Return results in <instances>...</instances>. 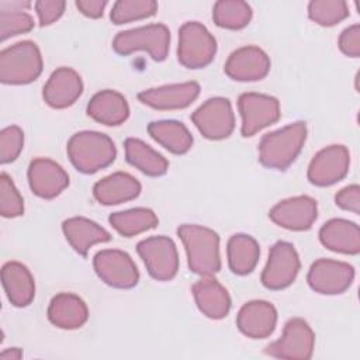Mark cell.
Segmentation results:
<instances>
[{"instance_id":"6da1fadb","label":"cell","mask_w":360,"mask_h":360,"mask_svg":"<svg viewBox=\"0 0 360 360\" xmlns=\"http://www.w3.org/2000/svg\"><path fill=\"white\" fill-rule=\"evenodd\" d=\"M177 233L186 248L188 267L200 276H212L221 269L219 236L201 225H181Z\"/></svg>"},{"instance_id":"7a4b0ae2","label":"cell","mask_w":360,"mask_h":360,"mask_svg":"<svg viewBox=\"0 0 360 360\" xmlns=\"http://www.w3.org/2000/svg\"><path fill=\"white\" fill-rule=\"evenodd\" d=\"M305 139L307 125L302 121L266 134L259 145V160L266 167L284 170L300 155Z\"/></svg>"},{"instance_id":"3957f363","label":"cell","mask_w":360,"mask_h":360,"mask_svg":"<svg viewBox=\"0 0 360 360\" xmlns=\"http://www.w3.org/2000/svg\"><path fill=\"white\" fill-rule=\"evenodd\" d=\"M68 155L73 166L86 174L110 166L117 156L110 136L97 131H82L68 142Z\"/></svg>"},{"instance_id":"277c9868","label":"cell","mask_w":360,"mask_h":360,"mask_svg":"<svg viewBox=\"0 0 360 360\" xmlns=\"http://www.w3.org/2000/svg\"><path fill=\"white\" fill-rule=\"evenodd\" d=\"M42 72V56L32 41L17 42L0 52V80L4 84H27Z\"/></svg>"},{"instance_id":"5b68a950","label":"cell","mask_w":360,"mask_h":360,"mask_svg":"<svg viewBox=\"0 0 360 360\" xmlns=\"http://www.w3.org/2000/svg\"><path fill=\"white\" fill-rule=\"evenodd\" d=\"M169 44V28L163 24H149L145 27L118 32L112 41V48L120 55L146 51L153 60L162 62L167 56Z\"/></svg>"},{"instance_id":"8992f818","label":"cell","mask_w":360,"mask_h":360,"mask_svg":"<svg viewBox=\"0 0 360 360\" xmlns=\"http://www.w3.org/2000/svg\"><path fill=\"white\" fill-rule=\"evenodd\" d=\"M217 52V41L200 22L188 21L179 30V62L188 69H200L210 65Z\"/></svg>"},{"instance_id":"52a82bcc","label":"cell","mask_w":360,"mask_h":360,"mask_svg":"<svg viewBox=\"0 0 360 360\" xmlns=\"http://www.w3.org/2000/svg\"><path fill=\"white\" fill-rule=\"evenodd\" d=\"M149 274L160 281L172 280L179 270V255L174 242L167 236H152L136 246Z\"/></svg>"},{"instance_id":"ba28073f","label":"cell","mask_w":360,"mask_h":360,"mask_svg":"<svg viewBox=\"0 0 360 360\" xmlns=\"http://www.w3.org/2000/svg\"><path fill=\"white\" fill-rule=\"evenodd\" d=\"M315 345V333L307 321L301 318L290 319L278 340L266 347V353L278 359L307 360L311 359Z\"/></svg>"},{"instance_id":"9c48e42d","label":"cell","mask_w":360,"mask_h":360,"mask_svg":"<svg viewBox=\"0 0 360 360\" xmlns=\"http://www.w3.org/2000/svg\"><path fill=\"white\" fill-rule=\"evenodd\" d=\"M197 129L207 139L228 138L235 127V117L228 98L212 97L200 105L191 115Z\"/></svg>"},{"instance_id":"30bf717a","label":"cell","mask_w":360,"mask_h":360,"mask_svg":"<svg viewBox=\"0 0 360 360\" xmlns=\"http://www.w3.org/2000/svg\"><path fill=\"white\" fill-rule=\"evenodd\" d=\"M238 108L242 117L240 132L243 136H252L280 118L278 100L267 94L243 93L238 100Z\"/></svg>"},{"instance_id":"8fae6325","label":"cell","mask_w":360,"mask_h":360,"mask_svg":"<svg viewBox=\"0 0 360 360\" xmlns=\"http://www.w3.org/2000/svg\"><path fill=\"white\" fill-rule=\"evenodd\" d=\"M97 276L115 288H131L138 284L139 271L131 256L118 249H104L93 259Z\"/></svg>"},{"instance_id":"7c38bea8","label":"cell","mask_w":360,"mask_h":360,"mask_svg":"<svg viewBox=\"0 0 360 360\" xmlns=\"http://www.w3.org/2000/svg\"><path fill=\"white\" fill-rule=\"evenodd\" d=\"M300 270V257L295 248L288 242H277L271 246L267 264L262 273V283L269 290L288 287Z\"/></svg>"},{"instance_id":"4fadbf2b","label":"cell","mask_w":360,"mask_h":360,"mask_svg":"<svg viewBox=\"0 0 360 360\" xmlns=\"http://www.w3.org/2000/svg\"><path fill=\"white\" fill-rule=\"evenodd\" d=\"M354 278V269L349 263L319 259L312 263L308 271L309 287L319 294H342L346 291Z\"/></svg>"},{"instance_id":"5bb4252c","label":"cell","mask_w":360,"mask_h":360,"mask_svg":"<svg viewBox=\"0 0 360 360\" xmlns=\"http://www.w3.org/2000/svg\"><path fill=\"white\" fill-rule=\"evenodd\" d=\"M350 165V155L343 145H330L319 150L309 163L308 180L315 186H330L342 180Z\"/></svg>"},{"instance_id":"9a60e30c","label":"cell","mask_w":360,"mask_h":360,"mask_svg":"<svg viewBox=\"0 0 360 360\" xmlns=\"http://www.w3.org/2000/svg\"><path fill=\"white\" fill-rule=\"evenodd\" d=\"M316 215V201L308 195H298L283 200L269 212V217L274 224L290 231L309 229L315 222Z\"/></svg>"},{"instance_id":"2e32d148","label":"cell","mask_w":360,"mask_h":360,"mask_svg":"<svg viewBox=\"0 0 360 360\" xmlns=\"http://www.w3.org/2000/svg\"><path fill=\"white\" fill-rule=\"evenodd\" d=\"M224 70L233 80L255 82L267 76L270 59L257 46H243L229 55Z\"/></svg>"},{"instance_id":"e0dca14e","label":"cell","mask_w":360,"mask_h":360,"mask_svg":"<svg viewBox=\"0 0 360 360\" xmlns=\"http://www.w3.org/2000/svg\"><path fill=\"white\" fill-rule=\"evenodd\" d=\"M28 183L32 193L38 197L53 198L68 187L69 176L56 162L38 158L30 163Z\"/></svg>"},{"instance_id":"ac0fdd59","label":"cell","mask_w":360,"mask_h":360,"mask_svg":"<svg viewBox=\"0 0 360 360\" xmlns=\"http://www.w3.org/2000/svg\"><path fill=\"white\" fill-rule=\"evenodd\" d=\"M277 323V311L273 304L263 300L246 302L236 318L239 330L252 339L270 336Z\"/></svg>"},{"instance_id":"d6986e66","label":"cell","mask_w":360,"mask_h":360,"mask_svg":"<svg viewBox=\"0 0 360 360\" xmlns=\"http://www.w3.org/2000/svg\"><path fill=\"white\" fill-rule=\"evenodd\" d=\"M198 93V83L186 82L143 90L138 94V98L145 105L156 110H177L190 105L197 98Z\"/></svg>"},{"instance_id":"ffe728a7","label":"cell","mask_w":360,"mask_h":360,"mask_svg":"<svg viewBox=\"0 0 360 360\" xmlns=\"http://www.w3.org/2000/svg\"><path fill=\"white\" fill-rule=\"evenodd\" d=\"M83 91V82L77 72L70 68L56 69L44 86V100L52 108L72 105Z\"/></svg>"},{"instance_id":"44dd1931","label":"cell","mask_w":360,"mask_h":360,"mask_svg":"<svg viewBox=\"0 0 360 360\" xmlns=\"http://www.w3.org/2000/svg\"><path fill=\"white\" fill-rule=\"evenodd\" d=\"M193 295L198 309L211 319H221L231 309V297L226 288L212 276H202L194 283Z\"/></svg>"},{"instance_id":"7402d4cb","label":"cell","mask_w":360,"mask_h":360,"mask_svg":"<svg viewBox=\"0 0 360 360\" xmlns=\"http://www.w3.org/2000/svg\"><path fill=\"white\" fill-rule=\"evenodd\" d=\"M141 193V183L124 172L112 173L93 187L94 198L103 205H115L134 200Z\"/></svg>"},{"instance_id":"603a6c76","label":"cell","mask_w":360,"mask_h":360,"mask_svg":"<svg viewBox=\"0 0 360 360\" xmlns=\"http://www.w3.org/2000/svg\"><path fill=\"white\" fill-rule=\"evenodd\" d=\"M321 243L339 253L357 255L360 252V229L347 219L335 218L328 221L319 229Z\"/></svg>"},{"instance_id":"cb8c5ba5","label":"cell","mask_w":360,"mask_h":360,"mask_svg":"<svg viewBox=\"0 0 360 360\" xmlns=\"http://www.w3.org/2000/svg\"><path fill=\"white\" fill-rule=\"evenodd\" d=\"M48 318L60 329H76L86 323L89 309L80 297L70 292H60L51 300Z\"/></svg>"},{"instance_id":"d4e9b609","label":"cell","mask_w":360,"mask_h":360,"mask_svg":"<svg viewBox=\"0 0 360 360\" xmlns=\"http://www.w3.org/2000/svg\"><path fill=\"white\" fill-rule=\"evenodd\" d=\"M1 281L8 301L27 307L35 295V283L30 270L20 262H7L1 269Z\"/></svg>"},{"instance_id":"484cf974","label":"cell","mask_w":360,"mask_h":360,"mask_svg":"<svg viewBox=\"0 0 360 360\" xmlns=\"http://www.w3.org/2000/svg\"><path fill=\"white\" fill-rule=\"evenodd\" d=\"M62 229L66 240L82 256H86L93 245L111 240L110 232H107L94 221L83 217H73L66 219L62 224Z\"/></svg>"},{"instance_id":"4316f807","label":"cell","mask_w":360,"mask_h":360,"mask_svg":"<svg viewBox=\"0 0 360 360\" xmlns=\"http://www.w3.org/2000/svg\"><path fill=\"white\" fill-rule=\"evenodd\" d=\"M87 114L97 122L114 127L127 121L129 105L122 94L114 90H103L91 97Z\"/></svg>"},{"instance_id":"83f0119b","label":"cell","mask_w":360,"mask_h":360,"mask_svg":"<svg viewBox=\"0 0 360 360\" xmlns=\"http://www.w3.org/2000/svg\"><path fill=\"white\" fill-rule=\"evenodd\" d=\"M149 135L163 148L176 155H183L190 150L193 136L190 131L179 121H155L148 125Z\"/></svg>"},{"instance_id":"f1b7e54d","label":"cell","mask_w":360,"mask_h":360,"mask_svg":"<svg viewBox=\"0 0 360 360\" xmlns=\"http://www.w3.org/2000/svg\"><path fill=\"white\" fill-rule=\"evenodd\" d=\"M127 162L148 176H162L169 169V162L149 145L136 138H128L124 143Z\"/></svg>"},{"instance_id":"f546056e","label":"cell","mask_w":360,"mask_h":360,"mask_svg":"<svg viewBox=\"0 0 360 360\" xmlns=\"http://www.w3.org/2000/svg\"><path fill=\"white\" fill-rule=\"evenodd\" d=\"M260 256L259 243L249 235L238 233L228 240V263L235 274H249Z\"/></svg>"},{"instance_id":"4dcf8cb0","label":"cell","mask_w":360,"mask_h":360,"mask_svg":"<svg viewBox=\"0 0 360 360\" xmlns=\"http://www.w3.org/2000/svg\"><path fill=\"white\" fill-rule=\"evenodd\" d=\"M31 6L30 1H0V38L6 41L10 37L28 32L34 28L32 17L24 10Z\"/></svg>"},{"instance_id":"1f68e13d","label":"cell","mask_w":360,"mask_h":360,"mask_svg":"<svg viewBox=\"0 0 360 360\" xmlns=\"http://www.w3.org/2000/svg\"><path fill=\"white\" fill-rule=\"evenodd\" d=\"M111 226L122 236H135L158 225L156 214L149 208H132L121 212H114L108 218Z\"/></svg>"},{"instance_id":"d6a6232c","label":"cell","mask_w":360,"mask_h":360,"mask_svg":"<svg viewBox=\"0 0 360 360\" xmlns=\"http://www.w3.org/2000/svg\"><path fill=\"white\" fill-rule=\"evenodd\" d=\"M214 22L226 30H240L252 18V8L248 3L239 0L217 1L212 8Z\"/></svg>"},{"instance_id":"836d02e7","label":"cell","mask_w":360,"mask_h":360,"mask_svg":"<svg viewBox=\"0 0 360 360\" xmlns=\"http://www.w3.org/2000/svg\"><path fill=\"white\" fill-rule=\"evenodd\" d=\"M158 11V3L153 0H120L111 8V21L117 25L153 15Z\"/></svg>"},{"instance_id":"e575fe53","label":"cell","mask_w":360,"mask_h":360,"mask_svg":"<svg viewBox=\"0 0 360 360\" xmlns=\"http://www.w3.org/2000/svg\"><path fill=\"white\" fill-rule=\"evenodd\" d=\"M308 15L316 24L330 27L345 20L349 8L343 0H315L308 4Z\"/></svg>"},{"instance_id":"d590c367","label":"cell","mask_w":360,"mask_h":360,"mask_svg":"<svg viewBox=\"0 0 360 360\" xmlns=\"http://www.w3.org/2000/svg\"><path fill=\"white\" fill-rule=\"evenodd\" d=\"M24 212V201L7 173L0 176V214L4 218L20 217Z\"/></svg>"},{"instance_id":"8d00e7d4","label":"cell","mask_w":360,"mask_h":360,"mask_svg":"<svg viewBox=\"0 0 360 360\" xmlns=\"http://www.w3.org/2000/svg\"><path fill=\"white\" fill-rule=\"evenodd\" d=\"M24 134L20 127L11 125L0 132V160L3 165L15 160L22 150Z\"/></svg>"},{"instance_id":"74e56055","label":"cell","mask_w":360,"mask_h":360,"mask_svg":"<svg viewBox=\"0 0 360 360\" xmlns=\"http://www.w3.org/2000/svg\"><path fill=\"white\" fill-rule=\"evenodd\" d=\"M34 6L38 14L39 25L44 27L55 22L63 14L66 3L59 0H39Z\"/></svg>"},{"instance_id":"f35d334b","label":"cell","mask_w":360,"mask_h":360,"mask_svg":"<svg viewBox=\"0 0 360 360\" xmlns=\"http://www.w3.org/2000/svg\"><path fill=\"white\" fill-rule=\"evenodd\" d=\"M340 51L352 58H359L360 55V25L354 24L346 28L339 37Z\"/></svg>"},{"instance_id":"ab89813d","label":"cell","mask_w":360,"mask_h":360,"mask_svg":"<svg viewBox=\"0 0 360 360\" xmlns=\"http://www.w3.org/2000/svg\"><path fill=\"white\" fill-rule=\"evenodd\" d=\"M336 205L342 210L359 214L360 211V187L357 184L342 188L335 197Z\"/></svg>"},{"instance_id":"60d3db41","label":"cell","mask_w":360,"mask_h":360,"mask_svg":"<svg viewBox=\"0 0 360 360\" xmlns=\"http://www.w3.org/2000/svg\"><path fill=\"white\" fill-rule=\"evenodd\" d=\"M107 6L105 0H77L76 7L82 14L90 18H98Z\"/></svg>"},{"instance_id":"b9f144b4","label":"cell","mask_w":360,"mask_h":360,"mask_svg":"<svg viewBox=\"0 0 360 360\" xmlns=\"http://www.w3.org/2000/svg\"><path fill=\"white\" fill-rule=\"evenodd\" d=\"M22 357V352L17 347H13V349H7L4 350L1 354H0V359H4V360H18Z\"/></svg>"}]
</instances>
